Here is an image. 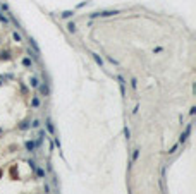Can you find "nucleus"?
Segmentation results:
<instances>
[{
    "label": "nucleus",
    "instance_id": "nucleus-13",
    "mask_svg": "<svg viewBox=\"0 0 196 194\" xmlns=\"http://www.w3.org/2000/svg\"><path fill=\"white\" fill-rule=\"evenodd\" d=\"M131 84H133V88L136 89V86H138V83H136V79H133V81H131Z\"/></svg>",
    "mask_w": 196,
    "mask_h": 194
},
{
    "label": "nucleus",
    "instance_id": "nucleus-12",
    "mask_svg": "<svg viewBox=\"0 0 196 194\" xmlns=\"http://www.w3.org/2000/svg\"><path fill=\"white\" fill-rule=\"evenodd\" d=\"M138 151H139V149H134V155H133V160H136V158H138Z\"/></svg>",
    "mask_w": 196,
    "mask_h": 194
},
{
    "label": "nucleus",
    "instance_id": "nucleus-5",
    "mask_svg": "<svg viewBox=\"0 0 196 194\" xmlns=\"http://www.w3.org/2000/svg\"><path fill=\"white\" fill-rule=\"evenodd\" d=\"M72 14H74V12H72V11H65V12H64V14H62V17H64V19H67V17H71V16H72Z\"/></svg>",
    "mask_w": 196,
    "mask_h": 194
},
{
    "label": "nucleus",
    "instance_id": "nucleus-14",
    "mask_svg": "<svg viewBox=\"0 0 196 194\" xmlns=\"http://www.w3.org/2000/svg\"><path fill=\"white\" fill-rule=\"evenodd\" d=\"M124 132H126V137L129 139V136H131V132H129V129H127V127H126V131H124Z\"/></svg>",
    "mask_w": 196,
    "mask_h": 194
},
{
    "label": "nucleus",
    "instance_id": "nucleus-4",
    "mask_svg": "<svg viewBox=\"0 0 196 194\" xmlns=\"http://www.w3.org/2000/svg\"><path fill=\"white\" fill-rule=\"evenodd\" d=\"M26 148H28L29 151H33V149H35V143H31V141H28V143H26Z\"/></svg>",
    "mask_w": 196,
    "mask_h": 194
},
{
    "label": "nucleus",
    "instance_id": "nucleus-1",
    "mask_svg": "<svg viewBox=\"0 0 196 194\" xmlns=\"http://www.w3.org/2000/svg\"><path fill=\"white\" fill-rule=\"evenodd\" d=\"M115 14H119V11H102L91 14V17H109V16H115Z\"/></svg>",
    "mask_w": 196,
    "mask_h": 194
},
{
    "label": "nucleus",
    "instance_id": "nucleus-10",
    "mask_svg": "<svg viewBox=\"0 0 196 194\" xmlns=\"http://www.w3.org/2000/svg\"><path fill=\"white\" fill-rule=\"evenodd\" d=\"M31 86H38V81H36V77H33V79H31Z\"/></svg>",
    "mask_w": 196,
    "mask_h": 194
},
{
    "label": "nucleus",
    "instance_id": "nucleus-2",
    "mask_svg": "<svg viewBox=\"0 0 196 194\" xmlns=\"http://www.w3.org/2000/svg\"><path fill=\"white\" fill-rule=\"evenodd\" d=\"M189 132H191V126H188V127H186V131H184V134L181 136V143H184L186 139H188V136H189Z\"/></svg>",
    "mask_w": 196,
    "mask_h": 194
},
{
    "label": "nucleus",
    "instance_id": "nucleus-6",
    "mask_svg": "<svg viewBox=\"0 0 196 194\" xmlns=\"http://www.w3.org/2000/svg\"><path fill=\"white\" fill-rule=\"evenodd\" d=\"M46 127H48V131H50V132H53V126H52V120H50V119L46 120Z\"/></svg>",
    "mask_w": 196,
    "mask_h": 194
},
{
    "label": "nucleus",
    "instance_id": "nucleus-3",
    "mask_svg": "<svg viewBox=\"0 0 196 194\" xmlns=\"http://www.w3.org/2000/svg\"><path fill=\"white\" fill-rule=\"evenodd\" d=\"M67 29H69L71 33H74V31H76V24L74 23H69V24H67Z\"/></svg>",
    "mask_w": 196,
    "mask_h": 194
},
{
    "label": "nucleus",
    "instance_id": "nucleus-8",
    "mask_svg": "<svg viewBox=\"0 0 196 194\" xmlns=\"http://www.w3.org/2000/svg\"><path fill=\"white\" fill-rule=\"evenodd\" d=\"M40 91L43 93V95H46V93H48V89H46V86H40Z\"/></svg>",
    "mask_w": 196,
    "mask_h": 194
},
{
    "label": "nucleus",
    "instance_id": "nucleus-7",
    "mask_svg": "<svg viewBox=\"0 0 196 194\" xmlns=\"http://www.w3.org/2000/svg\"><path fill=\"white\" fill-rule=\"evenodd\" d=\"M93 58H95V60H96V64H100V65H102V64H103V62H102V58L98 57L96 53H93Z\"/></svg>",
    "mask_w": 196,
    "mask_h": 194
},
{
    "label": "nucleus",
    "instance_id": "nucleus-11",
    "mask_svg": "<svg viewBox=\"0 0 196 194\" xmlns=\"http://www.w3.org/2000/svg\"><path fill=\"white\" fill-rule=\"evenodd\" d=\"M14 40H16V41H21V36H19L17 33H14Z\"/></svg>",
    "mask_w": 196,
    "mask_h": 194
},
{
    "label": "nucleus",
    "instance_id": "nucleus-9",
    "mask_svg": "<svg viewBox=\"0 0 196 194\" xmlns=\"http://www.w3.org/2000/svg\"><path fill=\"white\" fill-rule=\"evenodd\" d=\"M38 105H40V100L35 98V100H33V107H38Z\"/></svg>",
    "mask_w": 196,
    "mask_h": 194
}]
</instances>
